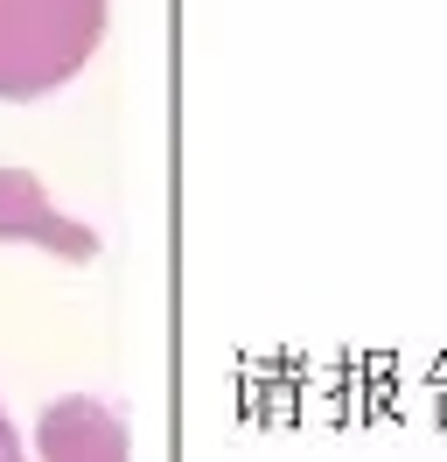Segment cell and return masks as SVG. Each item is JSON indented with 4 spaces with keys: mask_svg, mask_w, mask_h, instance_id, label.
I'll use <instances>...</instances> for the list:
<instances>
[{
    "mask_svg": "<svg viewBox=\"0 0 447 462\" xmlns=\"http://www.w3.org/2000/svg\"><path fill=\"white\" fill-rule=\"evenodd\" d=\"M112 0H0V98H50L98 57Z\"/></svg>",
    "mask_w": 447,
    "mask_h": 462,
    "instance_id": "6da1fadb",
    "label": "cell"
},
{
    "mask_svg": "<svg viewBox=\"0 0 447 462\" xmlns=\"http://www.w3.org/2000/svg\"><path fill=\"white\" fill-rule=\"evenodd\" d=\"M35 456L42 462H133V434L119 420V406L91 393H63L35 420Z\"/></svg>",
    "mask_w": 447,
    "mask_h": 462,
    "instance_id": "7a4b0ae2",
    "label": "cell"
},
{
    "mask_svg": "<svg viewBox=\"0 0 447 462\" xmlns=\"http://www.w3.org/2000/svg\"><path fill=\"white\" fill-rule=\"evenodd\" d=\"M0 238H28L56 260H98V231L63 217L28 169H0Z\"/></svg>",
    "mask_w": 447,
    "mask_h": 462,
    "instance_id": "3957f363",
    "label": "cell"
},
{
    "mask_svg": "<svg viewBox=\"0 0 447 462\" xmlns=\"http://www.w3.org/2000/svg\"><path fill=\"white\" fill-rule=\"evenodd\" d=\"M0 462H28L22 456V434H14V420H7V406H0Z\"/></svg>",
    "mask_w": 447,
    "mask_h": 462,
    "instance_id": "277c9868",
    "label": "cell"
}]
</instances>
